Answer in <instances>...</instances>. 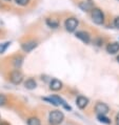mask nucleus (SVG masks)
<instances>
[{
    "label": "nucleus",
    "instance_id": "obj_3",
    "mask_svg": "<svg viewBox=\"0 0 119 125\" xmlns=\"http://www.w3.org/2000/svg\"><path fill=\"white\" fill-rule=\"evenodd\" d=\"M64 26L68 32H70V33L74 32L77 29V26H78V20L76 18H68L64 22Z\"/></svg>",
    "mask_w": 119,
    "mask_h": 125
},
{
    "label": "nucleus",
    "instance_id": "obj_15",
    "mask_svg": "<svg viewBox=\"0 0 119 125\" xmlns=\"http://www.w3.org/2000/svg\"><path fill=\"white\" fill-rule=\"evenodd\" d=\"M22 61H23V58L21 56H17V57L14 58L13 63H14V65H15V67L19 68L20 66H21V64H22Z\"/></svg>",
    "mask_w": 119,
    "mask_h": 125
},
{
    "label": "nucleus",
    "instance_id": "obj_23",
    "mask_svg": "<svg viewBox=\"0 0 119 125\" xmlns=\"http://www.w3.org/2000/svg\"><path fill=\"white\" fill-rule=\"evenodd\" d=\"M117 61H118V62H119V56H118V57H117Z\"/></svg>",
    "mask_w": 119,
    "mask_h": 125
},
{
    "label": "nucleus",
    "instance_id": "obj_1",
    "mask_svg": "<svg viewBox=\"0 0 119 125\" xmlns=\"http://www.w3.org/2000/svg\"><path fill=\"white\" fill-rule=\"evenodd\" d=\"M64 119V115L60 110H53L48 115V122L52 125H59Z\"/></svg>",
    "mask_w": 119,
    "mask_h": 125
},
{
    "label": "nucleus",
    "instance_id": "obj_20",
    "mask_svg": "<svg viewBox=\"0 0 119 125\" xmlns=\"http://www.w3.org/2000/svg\"><path fill=\"white\" fill-rule=\"evenodd\" d=\"M114 25H115V27H117V29H119V17H117V18H115V20H114Z\"/></svg>",
    "mask_w": 119,
    "mask_h": 125
},
{
    "label": "nucleus",
    "instance_id": "obj_21",
    "mask_svg": "<svg viewBox=\"0 0 119 125\" xmlns=\"http://www.w3.org/2000/svg\"><path fill=\"white\" fill-rule=\"evenodd\" d=\"M116 125H119V113L117 114V116H116Z\"/></svg>",
    "mask_w": 119,
    "mask_h": 125
},
{
    "label": "nucleus",
    "instance_id": "obj_16",
    "mask_svg": "<svg viewBox=\"0 0 119 125\" xmlns=\"http://www.w3.org/2000/svg\"><path fill=\"white\" fill-rule=\"evenodd\" d=\"M27 125H41L40 123V120L36 117H33V118H30L27 120Z\"/></svg>",
    "mask_w": 119,
    "mask_h": 125
},
{
    "label": "nucleus",
    "instance_id": "obj_11",
    "mask_svg": "<svg viewBox=\"0 0 119 125\" xmlns=\"http://www.w3.org/2000/svg\"><path fill=\"white\" fill-rule=\"evenodd\" d=\"M24 86H25V88H27V89H34V88H36L37 83L34 79H27L26 81L24 82Z\"/></svg>",
    "mask_w": 119,
    "mask_h": 125
},
{
    "label": "nucleus",
    "instance_id": "obj_14",
    "mask_svg": "<svg viewBox=\"0 0 119 125\" xmlns=\"http://www.w3.org/2000/svg\"><path fill=\"white\" fill-rule=\"evenodd\" d=\"M97 119L99 122L101 123H104V124H111V120L108 118L106 117V115H98L97 116Z\"/></svg>",
    "mask_w": 119,
    "mask_h": 125
},
{
    "label": "nucleus",
    "instance_id": "obj_18",
    "mask_svg": "<svg viewBox=\"0 0 119 125\" xmlns=\"http://www.w3.org/2000/svg\"><path fill=\"white\" fill-rule=\"evenodd\" d=\"M15 2H16V4L21 5V6H24V5L29 4L30 0H15Z\"/></svg>",
    "mask_w": 119,
    "mask_h": 125
},
{
    "label": "nucleus",
    "instance_id": "obj_13",
    "mask_svg": "<svg viewBox=\"0 0 119 125\" xmlns=\"http://www.w3.org/2000/svg\"><path fill=\"white\" fill-rule=\"evenodd\" d=\"M47 24L50 27H52V29H56V27H58L59 22H58V20H56V19L48 18V19H47Z\"/></svg>",
    "mask_w": 119,
    "mask_h": 125
},
{
    "label": "nucleus",
    "instance_id": "obj_2",
    "mask_svg": "<svg viewBox=\"0 0 119 125\" xmlns=\"http://www.w3.org/2000/svg\"><path fill=\"white\" fill-rule=\"evenodd\" d=\"M92 19L96 24H102L104 22V15L99 9L92 10Z\"/></svg>",
    "mask_w": 119,
    "mask_h": 125
},
{
    "label": "nucleus",
    "instance_id": "obj_4",
    "mask_svg": "<svg viewBox=\"0 0 119 125\" xmlns=\"http://www.w3.org/2000/svg\"><path fill=\"white\" fill-rule=\"evenodd\" d=\"M10 79H11L12 83H14V84H20V83L22 82V80H23V75H22V73L20 71L16 69V71L12 72Z\"/></svg>",
    "mask_w": 119,
    "mask_h": 125
},
{
    "label": "nucleus",
    "instance_id": "obj_8",
    "mask_svg": "<svg viewBox=\"0 0 119 125\" xmlns=\"http://www.w3.org/2000/svg\"><path fill=\"white\" fill-rule=\"evenodd\" d=\"M36 46H37V42H35V41H29V42H25V43H23L21 45L22 50L24 52H26V53L32 52Z\"/></svg>",
    "mask_w": 119,
    "mask_h": 125
},
{
    "label": "nucleus",
    "instance_id": "obj_19",
    "mask_svg": "<svg viewBox=\"0 0 119 125\" xmlns=\"http://www.w3.org/2000/svg\"><path fill=\"white\" fill-rule=\"evenodd\" d=\"M5 102H6V98H5V96H4V95H1V94H0V106L4 105Z\"/></svg>",
    "mask_w": 119,
    "mask_h": 125
},
{
    "label": "nucleus",
    "instance_id": "obj_6",
    "mask_svg": "<svg viewBox=\"0 0 119 125\" xmlns=\"http://www.w3.org/2000/svg\"><path fill=\"white\" fill-rule=\"evenodd\" d=\"M76 104L80 109H83V108H85L87 106V104H89V99L84 96H79L76 100Z\"/></svg>",
    "mask_w": 119,
    "mask_h": 125
},
{
    "label": "nucleus",
    "instance_id": "obj_17",
    "mask_svg": "<svg viewBox=\"0 0 119 125\" xmlns=\"http://www.w3.org/2000/svg\"><path fill=\"white\" fill-rule=\"evenodd\" d=\"M10 44H11V42H5V43L0 44V54H3V53H4V52L6 51V48L9 47Z\"/></svg>",
    "mask_w": 119,
    "mask_h": 125
},
{
    "label": "nucleus",
    "instance_id": "obj_12",
    "mask_svg": "<svg viewBox=\"0 0 119 125\" xmlns=\"http://www.w3.org/2000/svg\"><path fill=\"white\" fill-rule=\"evenodd\" d=\"M79 8L82 10V11H84V12H87V11H90V10H92V4H91L90 2H86V1H82V2H80L79 3Z\"/></svg>",
    "mask_w": 119,
    "mask_h": 125
},
{
    "label": "nucleus",
    "instance_id": "obj_5",
    "mask_svg": "<svg viewBox=\"0 0 119 125\" xmlns=\"http://www.w3.org/2000/svg\"><path fill=\"white\" fill-rule=\"evenodd\" d=\"M95 112L98 115H107L108 113V106L106 103L99 102V103H97L95 106Z\"/></svg>",
    "mask_w": 119,
    "mask_h": 125
},
{
    "label": "nucleus",
    "instance_id": "obj_22",
    "mask_svg": "<svg viewBox=\"0 0 119 125\" xmlns=\"http://www.w3.org/2000/svg\"><path fill=\"white\" fill-rule=\"evenodd\" d=\"M0 125H10L8 122H4V121H2L1 123H0Z\"/></svg>",
    "mask_w": 119,
    "mask_h": 125
},
{
    "label": "nucleus",
    "instance_id": "obj_7",
    "mask_svg": "<svg viewBox=\"0 0 119 125\" xmlns=\"http://www.w3.org/2000/svg\"><path fill=\"white\" fill-rule=\"evenodd\" d=\"M75 36L78 38V39L81 40L82 42H84V43H89L90 42V35L87 34L86 32H84V31H79V32H77Z\"/></svg>",
    "mask_w": 119,
    "mask_h": 125
},
{
    "label": "nucleus",
    "instance_id": "obj_9",
    "mask_svg": "<svg viewBox=\"0 0 119 125\" xmlns=\"http://www.w3.org/2000/svg\"><path fill=\"white\" fill-rule=\"evenodd\" d=\"M107 52L108 54H112V55L118 53V52H119V43L113 42V43L108 44V45L107 46Z\"/></svg>",
    "mask_w": 119,
    "mask_h": 125
},
{
    "label": "nucleus",
    "instance_id": "obj_10",
    "mask_svg": "<svg viewBox=\"0 0 119 125\" xmlns=\"http://www.w3.org/2000/svg\"><path fill=\"white\" fill-rule=\"evenodd\" d=\"M62 87V82L60 81V80L58 79H53L51 81V84H50V88L52 89V91H59V89H61Z\"/></svg>",
    "mask_w": 119,
    "mask_h": 125
}]
</instances>
